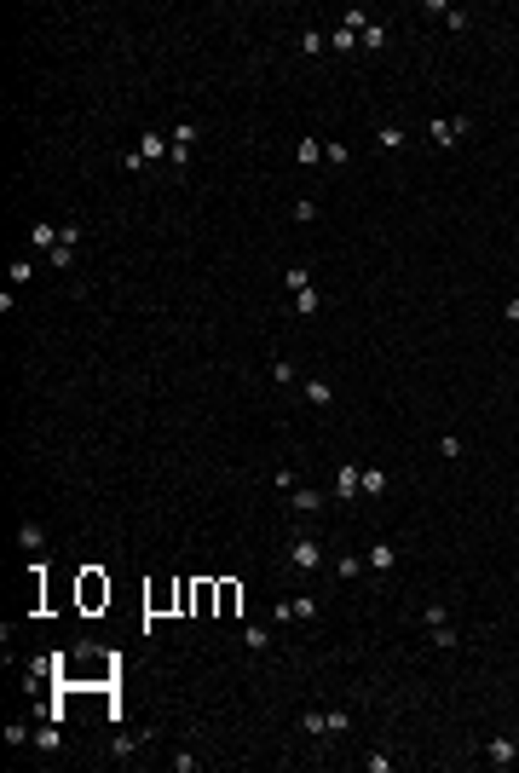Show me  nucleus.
<instances>
[{"instance_id":"f257e3e1","label":"nucleus","mask_w":519,"mask_h":773,"mask_svg":"<svg viewBox=\"0 0 519 773\" xmlns=\"http://www.w3.org/2000/svg\"><path fill=\"white\" fill-rule=\"evenodd\" d=\"M75 600H81V612H99V606H110V577H104L99 566H86V572L75 577Z\"/></svg>"},{"instance_id":"f03ea898","label":"nucleus","mask_w":519,"mask_h":773,"mask_svg":"<svg viewBox=\"0 0 519 773\" xmlns=\"http://www.w3.org/2000/svg\"><path fill=\"white\" fill-rule=\"evenodd\" d=\"M289 566H294V572H318V566H323V543H318V537H300V543L289 548Z\"/></svg>"},{"instance_id":"7ed1b4c3","label":"nucleus","mask_w":519,"mask_h":773,"mask_svg":"<svg viewBox=\"0 0 519 773\" xmlns=\"http://www.w3.org/2000/svg\"><path fill=\"white\" fill-rule=\"evenodd\" d=\"M145 606H150V618L179 612V583H156V589H145Z\"/></svg>"},{"instance_id":"20e7f679","label":"nucleus","mask_w":519,"mask_h":773,"mask_svg":"<svg viewBox=\"0 0 519 773\" xmlns=\"http://www.w3.org/2000/svg\"><path fill=\"white\" fill-rule=\"evenodd\" d=\"M358 491H364V467H352V462L335 467V496H340V502H352Z\"/></svg>"},{"instance_id":"39448f33","label":"nucleus","mask_w":519,"mask_h":773,"mask_svg":"<svg viewBox=\"0 0 519 773\" xmlns=\"http://www.w3.org/2000/svg\"><path fill=\"white\" fill-rule=\"evenodd\" d=\"M191 139H196V127H191V121L173 127V145H167V162H173V167H185V162H191Z\"/></svg>"},{"instance_id":"423d86ee","label":"nucleus","mask_w":519,"mask_h":773,"mask_svg":"<svg viewBox=\"0 0 519 773\" xmlns=\"http://www.w3.org/2000/svg\"><path fill=\"white\" fill-rule=\"evenodd\" d=\"M272 618H294V623H306V618H318V600H277V606H272Z\"/></svg>"},{"instance_id":"0eeeda50","label":"nucleus","mask_w":519,"mask_h":773,"mask_svg":"<svg viewBox=\"0 0 519 773\" xmlns=\"http://www.w3.org/2000/svg\"><path fill=\"white\" fill-rule=\"evenodd\" d=\"M364 566H369V572H393V566H398V548H393V543H369Z\"/></svg>"},{"instance_id":"6e6552de","label":"nucleus","mask_w":519,"mask_h":773,"mask_svg":"<svg viewBox=\"0 0 519 773\" xmlns=\"http://www.w3.org/2000/svg\"><path fill=\"white\" fill-rule=\"evenodd\" d=\"M208 612H220V583L196 577V618H208Z\"/></svg>"},{"instance_id":"1a4fd4ad","label":"nucleus","mask_w":519,"mask_h":773,"mask_svg":"<svg viewBox=\"0 0 519 773\" xmlns=\"http://www.w3.org/2000/svg\"><path fill=\"white\" fill-rule=\"evenodd\" d=\"M289 508H294V513H318V508H323V491H312V485H294V491H289Z\"/></svg>"},{"instance_id":"9d476101","label":"nucleus","mask_w":519,"mask_h":773,"mask_svg":"<svg viewBox=\"0 0 519 773\" xmlns=\"http://www.w3.org/2000/svg\"><path fill=\"white\" fill-rule=\"evenodd\" d=\"M467 127H473V121H467V116H456V121H432V127H427V133H432V139H439V145H456V139L467 133Z\"/></svg>"},{"instance_id":"9b49d317","label":"nucleus","mask_w":519,"mask_h":773,"mask_svg":"<svg viewBox=\"0 0 519 773\" xmlns=\"http://www.w3.org/2000/svg\"><path fill=\"white\" fill-rule=\"evenodd\" d=\"M237 606H242V583L220 577V618H237Z\"/></svg>"},{"instance_id":"f8f14e48","label":"nucleus","mask_w":519,"mask_h":773,"mask_svg":"<svg viewBox=\"0 0 519 773\" xmlns=\"http://www.w3.org/2000/svg\"><path fill=\"white\" fill-rule=\"evenodd\" d=\"M242 647H248V652H266V647H272V629H266V623H248V629H242Z\"/></svg>"},{"instance_id":"ddd939ff","label":"nucleus","mask_w":519,"mask_h":773,"mask_svg":"<svg viewBox=\"0 0 519 773\" xmlns=\"http://www.w3.org/2000/svg\"><path fill=\"white\" fill-rule=\"evenodd\" d=\"M340 29H352V35H364V29H369V12H364V6H346V12H340Z\"/></svg>"},{"instance_id":"4468645a","label":"nucleus","mask_w":519,"mask_h":773,"mask_svg":"<svg viewBox=\"0 0 519 773\" xmlns=\"http://www.w3.org/2000/svg\"><path fill=\"white\" fill-rule=\"evenodd\" d=\"M318 306H323V294H318V289H300V294H294V312H300V318H312Z\"/></svg>"},{"instance_id":"2eb2a0df","label":"nucleus","mask_w":519,"mask_h":773,"mask_svg":"<svg viewBox=\"0 0 519 773\" xmlns=\"http://www.w3.org/2000/svg\"><path fill=\"white\" fill-rule=\"evenodd\" d=\"M323 47H329V35H323V29H306V35H300V52H306V58H318Z\"/></svg>"},{"instance_id":"dca6fc26","label":"nucleus","mask_w":519,"mask_h":773,"mask_svg":"<svg viewBox=\"0 0 519 773\" xmlns=\"http://www.w3.org/2000/svg\"><path fill=\"white\" fill-rule=\"evenodd\" d=\"M369 566L358 560V554H340V560H335V577H364Z\"/></svg>"},{"instance_id":"f3484780","label":"nucleus","mask_w":519,"mask_h":773,"mask_svg":"<svg viewBox=\"0 0 519 773\" xmlns=\"http://www.w3.org/2000/svg\"><path fill=\"white\" fill-rule=\"evenodd\" d=\"M329 47H335V52H358V35H352V29H340V23H335V35H329Z\"/></svg>"},{"instance_id":"a211bd4d","label":"nucleus","mask_w":519,"mask_h":773,"mask_svg":"<svg viewBox=\"0 0 519 773\" xmlns=\"http://www.w3.org/2000/svg\"><path fill=\"white\" fill-rule=\"evenodd\" d=\"M300 727H306V733H329V710H306Z\"/></svg>"},{"instance_id":"6ab92c4d","label":"nucleus","mask_w":519,"mask_h":773,"mask_svg":"<svg viewBox=\"0 0 519 773\" xmlns=\"http://www.w3.org/2000/svg\"><path fill=\"white\" fill-rule=\"evenodd\" d=\"M294 162H306V167H312V162H323V145H318V139H300V150H294Z\"/></svg>"},{"instance_id":"aec40b11","label":"nucleus","mask_w":519,"mask_h":773,"mask_svg":"<svg viewBox=\"0 0 519 773\" xmlns=\"http://www.w3.org/2000/svg\"><path fill=\"white\" fill-rule=\"evenodd\" d=\"M29 243H35V248H47V254H52V248H58V231H52V226H35V231H29Z\"/></svg>"},{"instance_id":"412c9836","label":"nucleus","mask_w":519,"mask_h":773,"mask_svg":"<svg viewBox=\"0 0 519 773\" xmlns=\"http://www.w3.org/2000/svg\"><path fill=\"white\" fill-rule=\"evenodd\" d=\"M139 156H150V162H156V156H167V145H162V133H145V139H139Z\"/></svg>"},{"instance_id":"4be33fe9","label":"nucleus","mask_w":519,"mask_h":773,"mask_svg":"<svg viewBox=\"0 0 519 773\" xmlns=\"http://www.w3.org/2000/svg\"><path fill=\"white\" fill-rule=\"evenodd\" d=\"M491 762L508 767V762H513V739H491Z\"/></svg>"},{"instance_id":"5701e85b","label":"nucleus","mask_w":519,"mask_h":773,"mask_svg":"<svg viewBox=\"0 0 519 773\" xmlns=\"http://www.w3.org/2000/svg\"><path fill=\"white\" fill-rule=\"evenodd\" d=\"M306 399H312V404H329L335 386H329V381H306Z\"/></svg>"},{"instance_id":"b1692460","label":"nucleus","mask_w":519,"mask_h":773,"mask_svg":"<svg viewBox=\"0 0 519 773\" xmlns=\"http://www.w3.org/2000/svg\"><path fill=\"white\" fill-rule=\"evenodd\" d=\"M364 491H369V496L386 491V474H381V467H364Z\"/></svg>"},{"instance_id":"393cba45","label":"nucleus","mask_w":519,"mask_h":773,"mask_svg":"<svg viewBox=\"0 0 519 773\" xmlns=\"http://www.w3.org/2000/svg\"><path fill=\"white\" fill-rule=\"evenodd\" d=\"M323 156H329V162H335V167H346V162H352V150H346V145H340V139H329V145H323Z\"/></svg>"},{"instance_id":"a878e982","label":"nucleus","mask_w":519,"mask_h":773,"mask_svg":"<svg viewBox=\"0 0 519 773\" xmlns=\"http://www.w3.org/2000/svg\"><path fill=\"white\" fill-rule=\"evenodd\" d=\"M375 139H381L386 150H398V145H404V127H375Z\"/></svg>"},{"instance_id":"bb28decb","label":"nucleus","mask_w":519,"mask_h":773,"mask_svg":"<svg viewBox=\"0 0 519 773\" xmlns=\"http://www.w3.org/2000/svg\"><path fill=\"white\" fill-rule=\"evenodd\" d=\"M358 40H364V47H386V23H369Z\"/></svg>"},{"instance_id":"cd10ccee","label":"nucleus","mask_w":519,"mask_h":773,"mask_svg":"<svg viewBox=\"0 0 519 773\" xmlns=\"http://www.w3.org/2000/svg\"><path fill=\"white\" fill-rule=\"evenodd\" d=\"M289 289H294V294L312 289V272H306V266H289Z\"/></svg>"},{"instance_id":"c85d7f7f","label":"nucleus","mask_w":519,"mask_h":773,"mask_svg":"<svg viewBox=\"0 0 519 773\" xmlns=\"http://www.w3.org/2000/svg\"><path fill=\"white\" fill-rule=\"evenodd\" d=\"M432 640H439V652H450V647H456V629H450V623H439V629H432Z\"/></svg>"},{"instance_id":"c756f323","label":"nucleus","mask_w":519,"mask_h":773,"mask_svg":"<svg viewBox=\"0 0 519 773\" xmlns=\"http://www.w3.org/2000/svg\"><path fill=\"white\" fill-rule=\"evenodd\" d=\"M18 537H23V548H40V543H47V531H40V525H23Z\"/></svg>"},{"instance_id":"7c9ffc66","label":"nucleus","mask_w":519,"mask_h":773,"mask_svg":"<svg viewBox=\"0 0 519 773\" xmlns=\"http://www.w3.org/2000/svg\"><path fill=\"white\" fill-rule=\"evenodd\" d=\"M513 762H519V739H513Z\"/></svg>"}]
</instances>
